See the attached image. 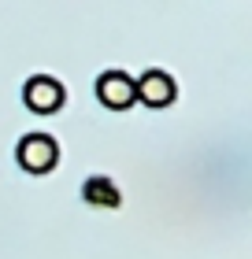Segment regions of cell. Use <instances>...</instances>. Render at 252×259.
Returning <instances> with one entry per match:
<instances>
[{
  "instance_id": "obj_4",
  "label": "cell",
  "mask_w": 252,
  "mask_h": 259,
  "mask_svg": "<svg viewBox=\"0 0 252 259\" xmlns=\"http://www.w3.org/2000/svg\"><path fill=\"white\" fill-rule=\"evenodd\" d=\"M134 93H137V104L160 111V108H171V104H174L178 85H174V78L167 74V70L152 67V70H145L141 78H134Z\"/></svg>"
},
{
  "instance_id": "obj_2",
  "label": "cell",
  "mask_w": 252,
  "mask_h": 259,
  "mask_svg": "<svg viewBox=\"0 0 252 259\" xmlns=\"http://www.w3.org/2000/svg\"><path fill=\"white\" fill-rule=\"evenodd\" d=\"M22 104H26L33 115H56V111H63V104H67V89L59 85L52 74H33V78H26V85H22Z\"/></svg>"
},
{
  "instance_id": "obj_1",
  "label": "cell",
  "mask_w": 252,
  "mask_h": 259,
  "mask_svg": "<svg viewBox=\"0 0 252 259\" xmlns=\"http://www.w3.org/2000/svg\"><path fill=\"white\" fill-rule=\"evenodd\" d=\"M15 163L26 174H52L59 163V145L49 134H26L15 145Z\"/></svg>"
},
{
  "instance_id": "obj_5",
  "label": "cell",
  "mask_w": 252,
  "mask_h": 259,
  "mask_svg": "<svg viewBox=\"0 0 252 259\" xmlns=\"http://www.w3.org/2000/svg\"><path fill=\"white\" fill-rule=\"evenodd\" d=\"M82 200H86L89 207L115 211L119 204H123V193H119V185H115L112 178H104V174H93V178H86V185H82Z\"/></svg>"
},
{
  "instance_id": "obj_3",
  "label": "cell",
  "mask_w": 252,
  "mask_h": 259,
  "mask_svg": "<svg viewBox=\"0 0 252 259\" xmlns=\"http://www.w3.org/2000/svg\"><path fill=\"white\" fill-rule=\"evenodd\" d=\"M97 100L104 104L107 111H126V108H134L137 104V93H134V74H126V70H104V74L97 78Z\"/></svg>"
}]
</instances>
